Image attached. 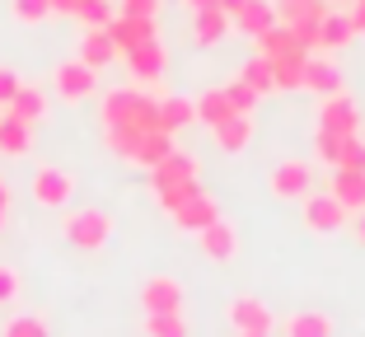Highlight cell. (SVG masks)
Segmentation results:
<instances>
[{
	"instance_id": "26",
	"label": "cell",
	"mask_w": 365,
	"mask_h": 337,
	"mask_svg": "<svg viewBox=\"0 0 365 337\" xmlns=\"http://www.w3.org/2000/svg\"><path fill=\"white\" fill-rule=\"evenodd\" d=\"M5 113L33 127V122H43V118H47V94H43L38 85H19V94H14V103H10Z\"/></svg>"
},
{
	"instance_id": "40",
	"label": "cell",
	"mask_w": 365,
	"mask_h": 337,
	"mask_svg": "<svg viewBox=\"0 0 365 337\" xmlns=\"http://www.w3.org/2000/svg\"><path fill=\"white\" fill-rule=\"evenodd\" d=\"M19 71H10V66H0V108H10L14 103V94H19Z\"/></svg>"
},
{
	"instance_id": "7",
	"label": "cell",
	"mask_w": 365,
	"mask_h": 337,
	"mask_svg": "<svg viewBox=\"0 0 365 337\" xmlns=\"http://www.w3.org/2000/svg\"><path fill=\"white\" fill-rule=\"evenodd\" d=\"M225 323L235 328L239 337L244 333H272V328H277V314H272L267 300H258V295H235L225 305Z\"/></svg>"
},
{
	"instance_id": "16",
	"label": "cell",
	"mask_w": 365,
	"mask_h": 337,
	"mask_svg": "<svg viewBox=\"0 0 365 337\" xmlns=\"http://www.w3.org/2000/svg\"><path fill=\"white\" fill-rule=\"evenodd\" d=\"M304 89H314L319 98L342 94V71L333 56H304Z\"/></svg>"
},
{
	"instance_id": "24",
	"label": "cell",
	"mask_w": 365,
	"mask_h": 337,
	"mask_svg": "<svg viewBox=\"0 0 365 337\" xmlns=\"http://www.w3.org/2000/svg\"><path fill=\"white\" fill-rule=\"evenodd\" d=\"M29 150H33V127L5 113V118H0V155L19 160V155H29Z\"/></svg>"
},
{
	"instance_id": "14",
	"label": "cell",
	"mask_w": 365,
	"mask_h": 337,
	"mask_svg": "<svg viewBox=\"0 0 365 337\" xmlns=\"http://www.w3.org/2000/svg\"><path fill=\"white\" fill-rule=\"evenodd\" d=\"M220 220V207H215L211 192H197L192 202H182L178 211H173V225L182 229V234H202L206 225H215Z\"/></svg>"
},
{
	"instance_id": "32",
	"label": "cell",
	"mask_w": 365,
	"mask_h": 337,
	"mask_svg": "<svg viewBox=\"0 0 365 337\" xmlns=\"http://www.w3.org/2000/svg\"><path fill=\"white\" fill-rule=\"evenodd\" d=\"M10 14H14V24L33 28V24L52 19V0H10Z\"/></svg>"
},
{
	"instance_id": "37",
	"label": "cell",
	"mask_w": 365,
	"mask_h": 337,
	"mask_svg": "<svg viewBox=\"0 0 365 337\" xmlns=\"http://www.w3.org/2000/svg\"><path fill=\"white\" fill-rule=\"evenodd\" d=\"M225 98H230V108H235V113H253V108H258V94H253L244 80H230V85H225Z\"/></svg>"
},
{
	"instance_id": "4",
	"label": "cell",
	"mask_w": 365,
	"mask_h": 337,
	"mask_svg": "<svg viewBox=\"0 0 365 337\" xmlns=\"http://www.w3.org/2000/svg\"><path fill=\"white\" fill-rule=\"evenodd\" d=\"M314 187V169L309 160H281L277 169L267 174V192L277 197V202H304Z\"/></svg>"
},
{
	"instance_id": "23",
	"label": "cell",
	"mask_w": 365,
	"mask_h": 337,
	"mask_svg": "<svg viewBox=\"0 0 365 337\" xmlns=\"http://www.w3.org/2000/svg\"><path fill=\"white\" fill-rule=\"evenodd\" d=\"M113 56H118V43L108 38V28H85V38H80V61L94 66V71H103Z\"/></svg>"
},
{
	"instance_id": "20",
	"label": "cell",
	"mask_w": 365,
	"mask_h": 337,
	"mask_svg": "<svg viewBox=\"0 0 365 337\" xmlns=\"http://www.w3.org/2000/svg\"><path fill=\"white\" fill-rule=\"evenodd\" d=\"M235 28L244 33V38H262L267 28H277V5H272V0H248L244 10L235 14Z\"/></svg>"
},
{
	"instance_id": "35",
	"label": "cell",
	"mask_w": 365,
	"mask_h": 337,
	"mask_svg": "<svg viewBox=\"0 0 365 337\" xmlns=\"http://www.w3.org/2000/svg\"><path fill=\"white\" fill-rule=\"evenodd\" d=\"M0 337H47V323L38 314H14L10 323H5V333Z\"/></svg>"
},
{
	"instance_id": "49",
	"label": "cell",
	"mask_w": 365,
	"mask_h": 337,
	"mask_svg": "<svg viewBox=\"0 0 365 337\" xmlns=\"http://www.w3.org/2000/svg\"><path fill=\"white\" fill-rule=\"evenodd\" d=\"M0 229H5V211H0Z\"/></svg>"
},
{
	"instance_id": "31",
	"label": "cell",
	"mask_w": 365,
	"mask_h": 337,
	"mask_svg": "<svg viewBox=\"0 0 365 337\" xmlns=\"http://www.w3.org/2000/svg\"><path fill=\"white\" fill-rule=\"evenodd\" d=\"M145 337H192L182 314H145Z\"/></svg>"
},
{
	"instance_id": "18",
	"label": "cell",
	"mask_w": 365,
	"mask_h": 337,
	"mask_svg": "<svg viewBox=\"0 0 365 337\" xmlns=\"http://www.w3.org/2000/svg\"><path fill=\"white\" fill-rule=\"evenodd\" d=\"M235 33V19H230L225 10H202V14H192V38H197V47H220Z\"/></svg>"
},
{
	"instance_id": "39",
	"label": "cell",
	"mask_w": 365,
	"mask_h": 337,
	"mask_svg": "<svg viewBox=\"0 0 365 337\" xmlns=\"http://www.w3.org/2000/svg\"><path fill=\"white\" fill-rule=\"evenodd\" d=\"M337 169H346V174H365V141H346V150H342V164Z\"/></svg>"
},
{
	"instance_id": "22",
	"label": "cell",
	"mask_w": 365,
	"mask_h": 337,
	"mask_svg": "<svg viewBox=\"0 0 365 337\" xmlns=\"http://www.w3.org/2000/svg\"><path fill=\"white\" fill-rule=\"evenodd\" d=\"M253 47H258V56L262 61H281V56H300L304 47H300V38L286 28V24H277V28H267L262 38H253Z\"/></svg>"
},
{
	"instance_id": "42",
	"label": "cell",
	"mask_w": 365,
	"mask_h": 337,
	"mask_svg": "<svg viewBox=\"0 0 365 337\" xmlns=\"http://www.w3.org/2000/svg\"><path fill=\"white\" fill-rule=\"evenodd\" d=\"M85 0H52V14H80Z\"/></svg>"
},
{
	"instance_id": "3",
	"label": "cell",
	"mask_w": 365,
	"mask_h": 337,
	"mask_svg": "<svg viewBox=\"0 0 365 337\" xmlns=\"http://www.w3.org/2000/svg\"><path fill=\"white\" fill-rule=\"evenodd\" d=\"M277 5V24H286L295 38H300L304 52L319 47V24L328 14V0H272Z\"/></svg>"
},
{
	"instance_id": "33",
	"label": "cell",
	"mask_w": 365,
	"mask_h": 337,
	"mask_svg": "<svg viewBox=\"0 0 365 337\" xmlns=\"http://www.w3.org/2000/svg\"><path fill=\"white\" fill-rule=\"evenodd\" d=\"M346 141L351 136H333V131H314V155H319L323 164H342V150H346Z\"/></svg>"
},
{
	"instance_id": "6",
	"label": "cell",
	"mask_w": 365,
	"mask_h": 337,
	"mask_svg": "<svg viewBox=\"0 0 365 337\" xmlns=\"http://www.w3.org/2000/svg\"><path fill=\"white\" fill-rule=\"evenodd\" d=\"M300 216H304V229H309V234H337V229L351 225L346 207L333 202V192H309L304 207H300Z\"/></svg>"
},
{
	"instance_id": "17",
	"label": "cell",
	"mask_w": 365,
	"mask_h": 337,
	"mask_svg": "<svg viewBox=\"0 0 365 337\" xmlns=\"http://www.w3.org/2000/svg\"><path fill=\"white\" fill-rule=\"evenodd\" d=\"M127 66L136 80H164V71H169V52H164V43H145V47H131L127 52Z\"/></svg>"
},
{
	"instance_id": "46",
	"label": "cell",
	"mask_w": 365,
	"mask_h": 337,
	"mask_svg": "<svg viewBox=\"0 0 365 337\" xmlns=\"http://www.w3.org/2000/svg\"><path fill=\"white\" fill-rule=\"evenodd\" d=\"M0 211H10V183L0 178Z\"/></svg>"
},
{
	"instance_id": "30",
	"label": "cell",
	"mask_w": 365,
	"mask_h": 337,
	"mask_svg": "<svg viewBox=\"0 0 365 337\" xmlns=\"http://www.w3.org/2000/svg\"><path fill=\"white\" fill-rule=\"evenodd\" d=\"M304 56H281V61H272V80H277V89H304Z\"/></svg>"
},
{
	"instance_id": "15",
	"label": "cell",
	"mask_w": 365,
	"mask_h": 337,
	"mask_svg": "<svg viewBox=\"0 0 365 337\" xmlns=\"http://www.w3.org/2000/svg\"><path fill=\"white\" fill-rule=\"evenodd\" d=\"M211 141L220 155H244L248 145H253V118L248 113H235V118H225L220 127H211Z\"/></svg>"
},
{
	"instance_id": "28",
	"label": "cell",
	"mask_w": 365,
	"mask_h": 337,
	"mask_svg": "<svg viewBox=\"0 0 365 337\" xmlns=\"http://www.w3.org/2000/svg\"><path fill=\"white\" fill-rule=\"evenodd\" d=\"M192 103H197V122H206V127H220L225 118H235V108H230L225 89H206V94L192 98Z\"/></svg>"
},
{
	"instance_id": "34",
	"label": "cell",
	"mask_w": 365,
	"mask_h": 337,
	"mask_svg": "<svg viewBox=\"0 0 365 337\" xmlns=\"http://www.w3.org/2000/svg\"><path fill=\"white\" fill-rule=\"evenodd\" d=\"M76 19L85 24V28H108V24L118 19V10H113L108 0H85V5H80V14H76Z\"/></svg>"
},
{
	"instance_id": "41",
	"label": "cell",
	"mask_w": 365,
	"mask_h": 337,
	"mask_svg": "<svg viewBox=\"0 0 365 337\" xmlns=\"http://www.w3.org/2000/svg\"><path fill=\"white\" fill-rule=\"evenodd\" d=\"M160 0H122V14H140V19H155Z\"/></svg>"
},
{
	"instance_id": "12",
	"label": "cell",
	"mask_w": 365,
	"mask_h": 337,
	"mask_svg": "<svg viewBox=\"0 0 365 337\" xmlns=\"http://www.w3.org/2000/svg\"><path fill=\"white\" fill-rule=\"evenodd\" d=\"M197 244H202L206 262H215V267H225V262H235V258H239V229L230 225L225 216L215 220V225H206L202 234H197Z\"/></svg>"
},
{
	"instance_id": "48",
	"label": "cell",
	"mask_w": 365,
	"mask_h": 337,
	"mask_svg": "<svg viewBox=\"0 0 365 337\" xmlns=\"http://www.w3.org/2000/svg\"><path fill=\"white\" fill-rule=\"evenodd\" d=\"M244 337H272V333H244Z\"/></svg>"
},
{
	"instance_id": "13",
	"label": "cell",
	"mask_w": 365,
	"mask_h": 337,
	"mask_svg": "<svg viewBox=\"0 0 365 337\" xmlns=\"http://www.w3.org/2000/svg\"><path fill=\"white\" fill-rule=\"evenodd\" d=\"M197 174H202L197 155L173 150L169 160H160V164L150 169V187H155V192H164V187H178V183H197Z\"/></svg>"
},
{
	"instance_id": "11",
	"label": "cell",
	"mask_w": 365,
	"mask_h": 337,
	"mask_svg": "<svg viewBox=\"0 0 365 337\" xmlns=\"http://www.w3.org/2000/svg\"><path fill=\"white\" fill-rule=\"evenodd\" d=\"M108 38L118 43V52L127 56L131 47H145V43H160V24L155 19H140V14H118L108 24Z\"/></svg>"
},
{
	"instance_id": "29",
	"label": "cell",
	"mask_w": 365,
	"mask_h": 337,
	"mask_svg": "<svg viewBox=\"0 0 365 337\" xmlns=\"http://www.w3.org/2000/svg\"><path fill=\"white\" fill-rule=\"evenodd\" d=\"M239 80H244V85L253 89L258 98L277 89V80H272V61H262V56H248V61L239 66Z\"/></svg>"
},
{
	"instance_id": "47",
	"label": "cell",
	"mask_w": 365,
	"mask_h": 337,
	"mask_svg": "<svg viewBox=\"0 0 365 337\" xmlns=\"http://www.w3.org/2000/svg\"><path fill=\"white\" fill-rule=\"evenodd\" d=\"M356 239H361V249H365V211L356 216Z\"/></svg>"
},
{
	"instance_id": "5",
	"label": "cell",
	"mask_w": 365,
	"mask_h": 337,
	"mask_svg": "<svg viewBox=\"0 0 365 337\" xmlns=\"http://www.w3.org/2000/svg\"><path fill=\"white\" fill-rule=\"evenodd\" d=\"M182 300H187V291L169 272H155L140 281V309L145 314H182Z\"/></svg>"
},
{
	"instance_id": "43",
	"label": "cell",
	"mask_w": 365,
	"mask_h": 337,
	"mask_svg": "<svg viewBox=\"0 0 365 337\" xmlns=\"http://www.w3.org/2000/svg\"><path fill=\"white\" fill-rule=\"evenodd\" d=\"M351 28H356V38L365 33V0H356V10H351Z\"/></svg>"
},
{
	"instance_id": "21",
	"label": "cell",
	"mask_w": 365,
	"mask_h": 337,
	"mask_svg": "<svg viewBox=\"0 0 365 337\" xmlns=\"http://www.w3.org/2000/svg\"><path fill=\"white\" fill-rule=\"evenodd\" d=\"M333 202H342L346 216H361L365 211V174H346V169H333Z\"/></svg>"
},
{
	"instance_id": "19",
	"label": "cell",
	"mask_w": 365,
	"mask_h": 337,
	"mask_svg": "<svg viewBox=\"0 0 365 337\" xmlns=\"http://www.w3.org/2000/svg\"><path fill=\"white\" fill-rule=\"evenodd\" d=\"M281 337H333V318L323 309H295L281 318Z\"/></svg>"
},
{
	"instance_id": "1",
	"label": "cell",
	"mask_w": 365,
	"mask_h": 337,
	"mask_svg": "<svg viewBox=\"0 0 365 337\" xmlns=\"http://www.w3.org/2000/svg\"><path fill=\"white\" fill-rule=\"evenodd\" d=\"M103 127H136V131H164L160 127V98H145L140 89H108L98 103Z\"/></svg>"
},
{
	"instance_id": "9",
	"label": "cell",
	"mask_w": 365,
	"mask_h": 337,
	"mask_svg": "<svg viewBox=\"0 0 365 337\" xmlns=\"http://www.w3.org/2000/svg\"><path fill=\"white\" fill-rule=\"evenodd\" d=\"M52 89L66 98V103H80V98H89L98 89V71L85 61H61L52 71Z\"/></svg>"
},
{
	"instance_id": "45",
	"label": "cell",
	"mask_w": 365,
	"mask_h": 337,
	"mask_svg": "<svg viewBox=\"0 0 365 337\" xmlns=\"http://www.w3.org/2000/svg\"><path fill=\"white\" fill-rule=\"evenodd\" d=\"M244 5H248V0H220V10H225V14H230V19H235V14H239V10H244Z\"/></svg>"
},
{
	"instance_id": "10",
	"label": "cell",
	"mask_w": 365,
	"mask_h": 337,
	"mask_svg": "<svg viewBox=\"0 0 365 337\" xmlns=\"http://www.w3.org/2000/svg\"><path fill=\"white\" fill-rule=\"evenodd\" d=\"M319 131L356 136V131H361V108H356V98H346V94L323 98V103H319Z\"/></svg>"
},
{
	"instance_id": "27",
	"label": "cell",
	"mask_w": 365,
	"mask_h": 337,
	"mask_svg": "<svg viewBox=\"0 0 365 337\" xmlns=\"http://www.w3.org/2000/svg\"><path fill=\"white\" fill-rule=\"evenodd\" d=\"M351 38H356V28H351V14H337V10H328V14H323V24H319V47L337 52V47H346Z\"/></svg>"
},
{
	"instance_id": "25",
	"label": "cell",
	"mask_w": 365,
	"mask_h": 337,
	"mask_svg": "<svg viewBox=\"0 0 365 337\" xmlns=\"http://www.w3.org/2000/svg\"><path fill=\"white\" fill-rule=\"evenodd\" d=\"M197 122V103L192 98H182V94H169V98H160V127L169 131H182V127H192Z\"/></svg>"
},
{
	"instance_id": "8",
	"label": "cell",
	"mask_w": 365,
	"mask_h": 337,
	"mask_svg": "<svg viewBox=\"0 0 365 337\" xmlns=\"http://www.w3.org/2000/svg\"><path fill=\"white\" fill-rule=\"evenodd\" d=\"M71 197H76V174L71 169H56V164H43L38 174H33V202L38 207H71Z\"/></svg>"
},
{
	"instance_id": "36",
	"label": "cell",
	"mask_w": 365,
	"mask_h": 337,
	"mask_svg": "<svg viewBox=\"0 0 365 337\" xmlns=\"http://www.w3.org/2000/svg\"><path fill=\"white\" fill-rule=\"evenodd\" d=\"M197 192H202V183H178V187H164V192H155V202H160V207L173 216V211H178L182 202H192Z\"/></svg>"
},
{
	"instance_id": "2",
	"label": "cell",
	"mask_w": 365,
	"mask_h": 337,
	"mask_svg": "<svg viewBox=\"0 0 365 337\" xmlns=\"http://www.w3.org/2000/svg\"><path fill=\"white\" fill-rule=\"evenodd\" d=\"M61 239L71 244V249L94 253V249H103V244L113 239V216H108V211H98V207L71 211V216L61 220Z\"/></svg>"
},
{
	"instance_id": "38",
	"label": "cell",
	"mask_w": 365,
	"mask_h": 337,
	"mask_svg": "<svg viewBox=\"0 0 365 337\" xmlns=\"http://www.w3.org/2000/svg\"><path fill=\"white\" fill-rule=\"evenodd\" d=\"M14 300H19V272L10 262H0V309H10Z\"/></svg>"
},
{
	"instance_id": "44",
	"label": "cell",
	"mask_w": 365,
	"mask_h": 337,
	"mask_svg": "<svg viewBox=\"0 0 365 337\" xmlns=\"http://www.w3.org/2000/svg\"><path fill=\"white\" fill-rule=\"evenodd\" d=\"M192 14H202V10H220V0H182Z\"/></svg>"
}]
</instances>
